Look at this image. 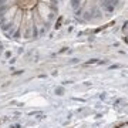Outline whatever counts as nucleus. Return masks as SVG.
<instances>
[{"instance_id":"nucleus-1","label":"nucleus","mask_w":128,"mask_h":128,"mask_svg":"<svg viewBox=\"0 0 128 128\" xmlns=\"http://www.w3.org/2000/svg\"><path fill=\"white\" fill-rule=\"evenodd\" d=\"M115 128H128V122H125V124H120V125H117Z\"/></svg>"}]
</instances>
